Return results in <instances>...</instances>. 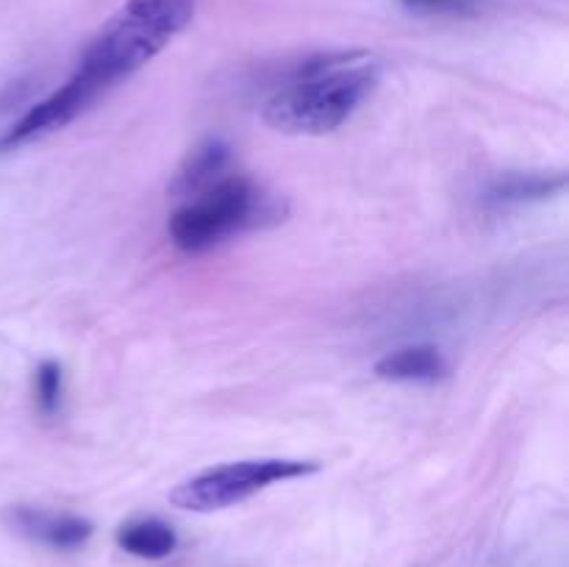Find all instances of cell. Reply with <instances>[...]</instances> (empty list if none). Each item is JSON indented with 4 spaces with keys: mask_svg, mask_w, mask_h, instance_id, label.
Masks as SVG:
<instances>
[{
    "mask_svg": "<svg viewBox=\"0 0 569 567\" xmlns=\"http://www.w3.org/2000/svg\"><path fill=\"white\" fill-rule=\"evenodd\" d=\"M287 215L289 206L281 195L242 172H228L176 209L167 222V233L181 253L198 256L239 233L281 226Z\"/></svg>",
    "mask_w": 569,
    "mask_h": 567,
    "instance_id": "7a4b0ae2",
    "label": "cell"
},
{
    "mask_svg": "<svg viewBox=\"0 0 569 567\" xmlns=\"http://www.w3.org/2000/svg\"><path fill=\"white\" fill-rule=\"evenodd\" d=\"M381 83V67L365 50H331L300 61L267 98L261 117L272 131L322 137L337 131Z\"/></svg>",
    "mask_w": 569,
    "mask_h": 567,
    "instance_id": "6da1fadb",
    "label": "cell"
},
{
    "mask_svg": "<svg viewBox=\"0 0 569 567\" xmlns=\"http://www.w3.org/2000/svg\"><path fill=\"white\" fill-rule=\"evenodd\" d=\"M233 161L231 145L222 137H206L203 142L194 145L187 159L178 167L176 178L170 181V192L176 198H194L198 192L209 189L220 178L228 176Z\"/></svg>",
    "mask_w": 569,
    "mask_h": 567,
    "instance_id": "52a82bcc",
    "label": "cell"
},
{
    "mask_svg": "<svg viewBox=\"0 0 569 567\" xmlns=\"http://www.w3.org/2000/svg\"><path fill=\"white\" fill-rule=\"evenodd\" d=\"M6 523L28 543L44 545L50 550H78L92 539V520L70 511L39 509V506H14L6 511Z\"/></svg>",
    "mask_w": 569,
    "mask_h": 567,
    "instance_id": "8992f818",
    "label": "cell"
},
{
    "mask_svg": "<svg viewBox=\"0 0 569 567\" xmlns=\"http://www.w3.org/2000/svg\"><path fill=\"white\" fill-rule=\"evenodd\" d=\"M317 470H320V461L311 459H278V456H272V459L228 461V465L209 467V470L178 484L170 493V504L183 511L211 515V511L228 509V506L253 498L256 493L272 487V484L315 476Z\"/></svg>",
    "mask_w": 569,
    "mask_h": 567,
    "instance_id": "277c9868",
    "label": "cell"
},
{
    "mask_svg": "<svg viewBox=\"0 0 569 567\" xmlns=\"http://www.w3.org/2000/svg\"><path fill=\"white\" fill-rule=\"evenodd\" d=\"M198 0H128L83 50L76 72L109 92L192 22Z\"/></svg>",
    "mask_w": 569,
    "mask_h": 567,
    "instance_id": "3957f363",
    "label": "cell"
},
{
    "mask_svg": "<svg viewBox=\"0 0 569 567\" xmlns=\"http://www.w3.org/2000/svg\"><path fill=\"white\" fill-rule=\"evenodd\" d=\"M448 372L442 350L437 345H406L389 350L376 361V376L398 384H433Z\"/></svg>",
    "mask_w": 569,
    "mask_h": 567,
    "instance_id": "ba28073f",
    "label": "cell"
},
{
    "mask_svg": "<svg viewBox=\"0 0 569 567\" xmlns=\"http://www.w3.org/2000/svg\"><path fill=\"white\" fill-rule=\"evenodd\" d=\"M117 545L137 559L159 561L176 554L178 534L161 517H137L117 528Z\"/></svg>",
    "mask_w": 569,
    "mask_h": 567,
    "instance_id": "30bf717a",
    "label": "cell"
},
{
    "mask_svg": "<svg viewBox=\"0 0 569 567\" xmlns=\"http://www.w3.org/2000/svg\"><path fill=\"white\" fill-rule=\"evenodd\" d=\"M61 392H64V372L59 361L48 359L33 372V398L42 415L53 417L61 409Z\"/></svg>",
    "mask_w": 569,
    "mask_h": 567,
    "instance_id": "8fae6325",
    "label": "cell"
},
{
    "mask_svg": "<svg viewBox=\"0 0 569 567\" xmlns=\"http://www.w3.org/2000/svg\"><path fill=\"white\" fill-rule=\"evenodd\" d=\"M567 176L565 172H503L495 176L483 189V200L495 209H506V206H522L533 203V200L553 198L565 189Z\"/></svg>",
    "mask_w": 569,
    "mask_h": 567,
    "instance_id": "9c48e42d",
    "label": "cell"
},
{
    "mask_svg": "<svg viewBox=\"0 0 569 567\" xmlns=\"http://www.w3.org/2000/svg\"><path fill=\"white\" fill-rule=\"evenodd\" d=\"M103 94V89L94 87L89 78H83L81 72H72V78L67 83H61L56 92H50L48 98H42L39 103H33L9 131L0 137V148H14V145L31 142V139L44 137V133H53L59 128L70 126L76 117H81L94 100Z\"/></svg>",
    "mask_w": 569,
    "mask_h": 567,
    "instance_id": "5b68a950",
    "label": "cell"
},
{
    "mask_svg": "<svg viewBox=\"0 0 569 567\" xmlns=\"http://www.w3.org/2000/svg\"><path fill=\"white\" fill-rule=\"evenodd\" d=\"M409 9L415 11H428V14H437V11H461L472 3V0H403Z\"/></svg>",
    "mask_w": 569,
    "mask_h": 567,
    "instance_id": "7c38bea8",
    "label": "cell"
}]
</instances>
